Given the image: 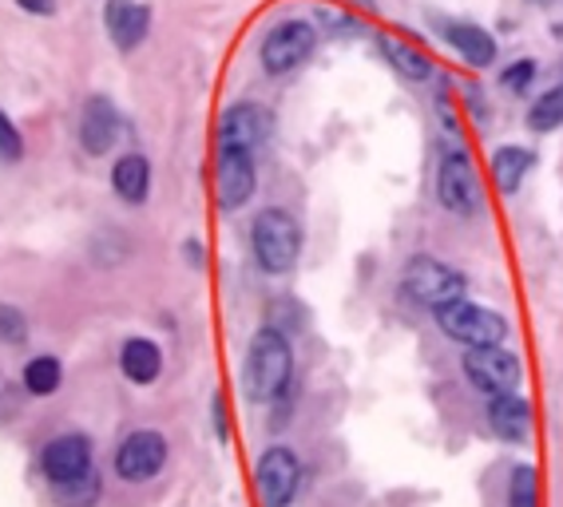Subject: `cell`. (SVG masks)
Wrapping results in <instances>:
<instances>
[{"mask_svg": "<svg viewBox=\"0 0 563 507\" xmlns=\"http://www.w3.org/2000/svg\"><path fill=\"white\" fill-rule=\"evenodd\" d=\"M187 254H191V262H195V266L203 262V246H198V242H187Z\"/></svg>", "mask_w": 563, "mask_h": 507, "instance_id": "30", "label": "cell"}, {"mask_svg": "<svg viewBox=\"0 0 563 507\" xmlns=\"http://www.w3.org/2000/svg\"><path fill=\"white\" fill-rule=\"evenodd\" d=\"M168 464V436L156 433V428H136L127 436L119 452H115V472L131 484H143V480L159 476Z\"/></svg>", "mask_w": 563, "mask_h": 507, "instance_id": "8", "label": "cell"}, {"mask_svg": "<svg viewBox=\"0 0 563 507\" xmlns=\"http://www.w3.org/2000/svg\"><path fill=\"white\" fill-rule=\"evenodd\" d=\"M274 131V119L258 104H234L219 119V151H246L254 155Z\"/></svg>", "mask_w": 563, "mask_h": 507, "instance_id": "10", "label": "cell"}, {"mask_svg": "<svg viewBox=\"0 0 563 507\" xmlns=\"http://www.w3.org/2000/svg\"><path fill=\"white\" fill-rule=\"evenodd\" d=\"M489 420H492V433L501 436V440H512V445L528 440V433H532V408H528V401L516 393L492 396Z\"/></svg>", "mask_w": 563, "mask_h": 507, "instance_id": "15", "label": "cell"}, {"mask_svg": "<svg viewBox=\"0 0 563 507\" xmlns=\"http://www.w3.org/2000/svg\"><path fill=\"white\" fill-rule=\"evenodd\" d=\"M464 377L469 384H476L480 393L501 396L512 393L520 384V357L508 353L504 345H489V349L464 353Z\"/></svg>", "mask_w": 563, "mask_h": 507, "instance_id": "7", "label": "cell"}, {"mask_svg": "<svg viewBox=\"0 0 563 507\" xmlns=\"http://www.w3.org/2000/svg\"><path fill=\"white\" fill-rule=\"evenodd\" d=\"M251 246L266 274H286L302 254V227H298V218L278 207L262 210L251 227Z\"/></svg>", "mask_w": 563, "mask_h": 507, "instance_id": "2", "label": "cell"}, {"mask_svg": "<svg viewBox=\"0 0 563 507\" xmlns=\"http://www.w3.org/2000/svg\"><path fill=\"white\" fill-rule=\"evenodd\" d=\"M215 183H219V207L239 210L254 195V155H246V151H219Z\"/></svg>", "mask_w": 563, "mask_h": 507, "instance_id": "13", "label": "cell"}, {"mask_svg": "<svg viewBox=\"0 0 563 507\" xmlns=\"http://www.w3.org/2000/svg\"><path fill=\"white\" fill-rule=\"evenodd\" d=\"M437 198L452 215H476L480 210V178L464 151H445L437 171Z\"/></svg>", "mask_w": 563, "mask_h": 507, "instance_id": "6", "label": "cell"}, {"mask_svg": "<svg viewBox=\"0 0 563 507\" xmlns=\"http://www.w3.org/2000/svg\"><path fill=\"white\" fill-rule=\"evenodd\" d=\"M508 507H540V472L532 464H520L512 472Z\"/></svg>", "mask_w": 563, "mask_h": 507, "instance_id": "23", "label": "cell"}, {"mask_svg": "<svg viewBox=\"0 0 563 507\" xmlns=\"http://www.w3.org/2000/svg\"><path fill=\"white\" fill-rule=\"evenodd\" d=\"M119 365H124L127 381L151 384L159 377V369H163V353H159L156 342H147V337H131L119 349Z\"/></svg>", "mask_w": 563, "mask_h": 507, "instance_id": "16", "label": "cell"}, {"mask_svg": "<svg viewBox=\"0 0 563 507\" xmlns=\"http://www.w3.org/2000/svg\"><path fill=\"white\" fill-rule=\"evenodd\" d=\"M294 377V353L286 333L258 330L251 337V353H246V396L258 404L274 401L286 393V384Z\"/></svg>", "mask_w": 563, "mask_h": 507, "instance_id": "1", "label": "cell"}, {"mask_svg": "<svg viewBox=\"0 0 563 507\" xmlns=\"http://www.w3.org/2000/svg\"><path fill=\"white\" fill-rule=\"evenodd\" d=\"M95 496H100V476H95V472H88L84 480H72V484L56 487V499H60L64 507H88Z\"/></svg>", "mask_w": 563, "mask_h": 507, "instance_id": "24", "label": "cell"}, {"mask_svg": "<svg viewBox=\"0 0 563 507\" xmlns=\"http://www.w3.org/2000/svg\"><path fill=\"white\" fill-rule=\"evenodd\" d=\"M532 151H524V147H501L496 155H492V178H496V187L501 195H516L524 183V175L532 171Z\"/></svg>", "mask_w": 563, "mask_h": 507, "instance_id": "19", "label": "cell"}, {"mask_svg": "<svg viewBox=\"0 0 563 507\" xmlns=\"http://www.w3.org/2000/svg\"><path fill=\"white\" fill-rule=\"evenodd\" d=\"M119 139V112L107 95H92L80 115V143H84L88 155H107Z\"/></svg>", "mask_w": 563, "mask_h": 507, "instance_id": "12", "label": "cell"}, {"mask_svg": "<svg viewBox=\"0 0 563 507\" xmlns=\"http://www.w3.org/2000/svg\"><path fill=\"white\" fill-rule=\"evenodd\" d=\"M313 41H318V32L310 28L306 21H286L262 41V68L271 76L282 72H294L302 60H310L313 53Z\"/></svg>", "mask_w": 563, "mask_h": 507, "instance_id": "9", "label": "cell"}, {"mask_svg": "<svg viewBox=\"0 0 563 507\" xmlns=\"http://www.w3.org/2000/svg\"><path fill=\"white\" fill-rule=\"evenodd\" d=\"M401 290H405V298H413L417 306L437 313L464 298L469 281H464V274L452 269L449 262H437V258H428V254H421V258L409 262L405 274H401Z\"/></svg>", "mask_w": 563, "mask_h": 507, "instance_id": "3", "label": "cell"}, {"mask_svg": "<svg viewBox=\"0 0 563 507\" xmlns=\"http://www.w3.org/2000/svg\"><path fill=\"white\" fill-rule=\"evenodd\" d=\"M28 337V318L16 306H0V342L4 345H24Z\"/></svg>", "mask_w": 563, "mask_h": 507, "instance_id": "25", "label": "cell"}, {"mask_svg": "<svg viewBox=\"0 0 563 507\" xmlns=\"http://www.w3.org/2000/svg\"><path fill=\"white\" fill-rule=\"evenodd\" d=\"M21 155H24L21 131H16V124H12L9 115L0 112V159H4V163H16Z\"/></svg>", "mask_w": 563, "mask_h": 507, "instance_id": "26", "label": "cell"}, {"mask_svg": "<svg viewBox=\"0 0 563 507\" xmlns=\"http://www.w3.org/2000/svg\"><path fill=\"white\" fill-rule=\"evenodd\" d=\"M112 187L124 203H143L151 187V163L143 155H124L112 166Z\"/></svg>", "mask_w": 563, "mask_h": 507, "instance_id": "18", "label": "cell"}, {"mask_svg": "<svg viewBox=\"0 0 563 507\" xmlns=\"http://www.w3.org/2000/svg\"><path fill=\"white\" fill-rule=\"evenodd\" d=\"M528 127L532 131H555V127H563V83L536 100L532 112H528Z\"/></svg>", "mask_w": 563, "mask_h": 507, "instance_id": "22", "label": "cell"}, {"mask_svg": "<svg viewBox=\"0 0 563 507\" xmlns=\"http://www.w3.org/2000/svg\"><path fill=\"white\" fill-rule=\"evenodd\" d=\"M24 12H36V16H53L56 12V0H16Z\"/></svg>", "mask_w": 563, "mask_h": 507, "instance_id": "28", "label": "cell"}, {"mask_svg": "<svg viewBox=\"0 0 563 507\" xmlns=\"http://www.w3.org/2000/svg\"><path fill=\"white\" fill-rule=\"evenodd\" d=\"M64 381V369L56 357H32L28 365H24V389H28L32 396H53L56 389H60Z\"/></svg>", "mask_w": 563, "mask_h": 507, "instance_id": "20", "label": "cell"}, {"mask_svg": "<svg viewBox=\"0 0 563 507\" xmlns=\"http://www.w3.org/2000/svg\"><path fill=\"white\" fill-rule=\"evenodd\" d=\"M381 48H386V56L393 60V68L401 76H409V80H428V60H425V53H417L413 44H405V41H397V36H386L381 41Z\"/></svg>", "mask_w": 563, "mask_h": 507, "instance_id": "21", "label": "cell"}, {"mask_svg": "<svg viewBox=\"0 0 563 507\" xmlns=\"http://www.w3.org/2000/svg\"><path fill=\"white\" fill-rule=\"evenodd\" d=\"M445 36H449V44L472 68H489L496 60V41L484 28H476V24H445Z\"/></svg>", "mask_w": 563, "mask_h": 507, "instance_id": "17", "label": "cell"}, {"mask_svg": "<svg viewBox=\"0 0 563 507\" xmlns=\"http://www.w3.org/2000/svg\"><path fill=\"white\" fill-rule=\"evenodd\" d=\"M92 472V440L80 433L56 436L53 445L44 448V476L53 480V487L84 480Z\"/></svg>", "mask_w": 563, "mask_h": 507, "instance_id": "11", "label": "cell"}, {"mask_svg": "<svg viewBox=\"0 0 563 507\" xmlns=\"http://www.w3.org/2000/svg\"><path fill=\"white\" fill-rule=\"evenodd\" d=\"M104 24H107V32H112L115 48L131 53V48L147 36V28H151V9L139 4V0H107Z\"/></svg>", "mask_w": 563, "mask_h": 507, "instance_id": "14", "label": "cell"}, {"mask_svg": "<svg viewBox=\"0 0 563 507\" xmlns=\"http://www.w3.org/2000/svg\"><path fill=\"white\" fill-rule=\"evenodd\" d=\"M437 325L449 333L452 342L469 345V349H489V345H504L508 337V321L501 313L484 310V306H472L469 298L452 301L445 310H437Z\"/></svg>", "mask_w": 563, "mask_h": 507, "instance_id": "4", "label": "cell"}, {"mask_svg": "<svg viewBox=\"0 0 563 507\" xmlns=\"http://www.w3.org/2000/svg\"><path fill=\"white\" fill-rule=\"evenodd\" d=\"M501 80H504V88H512V92H524V88H528V83L536 80V64L532 60L512 64V68L501 76Z\"/></svg>", "mask_w": 563, "mask_h": 507, "instance_id": "27", "label": "cell"}, {"mask_svg": "<svg viewBox=\"0 0 563 507\" xmlns=\"http://www.w3.org/2000/svg\"><path fill=\"white\" fill-rule=\"evenodd\" d=\"M215 420H219V436H227V408H222V401H215Z\"/></svg>", "mask_w": 563, "mask_h": 507, "instance_id": "29", "label": "cell"}, {"mask_svg": "<svg viewBox=\"0 0 563 507\" xmlns=\"http://www.w3.org/2000/svg\"><path fill=\"white\" fill-rule=\"evenodd\" d=\"M298 484H302V464L290 448L278 445L262 452L258 468H254V487H258L262 507H290V499L298 496Z\"/></svg>", "mask_w": 563, "mask_h": 507, "instance_id": "5", "label": "cell"}]
</instances>
